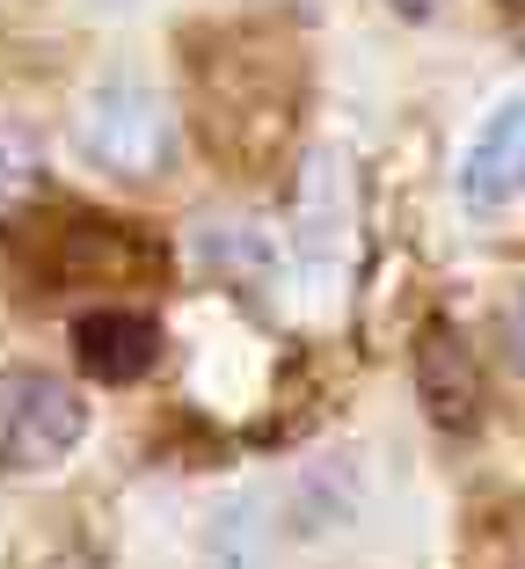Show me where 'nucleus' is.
Masks as SVG:
<instances>
[{
    "label": "nucleus",
    "mask_w": 525,
    "mask_h": 569,
    "mask_svg": "<svg viewBox=\"0 0 525 569\" xmlns=\"http://www.w3.org/2000/svg\"><path fill=\"white\" fill-rule=\"evenodd\" d=\"M73 139L81 153L118 176V183H153L175 153V110L169 96L139 73H102L95 88L81 96V118H73Z\"/></svg>",
    "instance_id": "1"
},
{
    "label": "nucleus",
    "mask_w": 525,
    "mask_h": 569,
    "mask_svg": "<svg viewBox=\"0 0 525 569\" xmlns=\"http://www.w3.org/2000/svg\"><path fill=\"white\" fill-rule=\"evenodd\" d=\"M73 358L95 380H139L161 358V329L147 315H132V307H95V315L73 321Z\"/></svg>",
    "instance_id": "4"
},
{
    "label": "nucleus",
    "mask_w": 525,
    "mask_h": 569,
    "mask_svg": "<svg viewBox=\"0 0 525 569\" xmlns=\"http://www.w3.org/2000/svg\"><path fill=\"white\" fill-rule=\"evenodd\" d=\"M394 8H402V16H438L445 0H394Z\"/></svg>",
    "instance_id": "9"
},
{
    "label": "nucleus",
    "mask_w": 525,
    "mask_h": 569,
    "mask_svg": "<svg viewBox=\"0 0 525 569\" xmlns=\"http://www.w3.org/2000/svg\"><path fill=\"white\" fill-rule=\"evenodd\" d=\"M504 336H511V358H518V372H525V300H511V315H504Z\"/></svg>",
    "instance_id": "8"
},
{
    "label": "nucleus",
    "mask_w": 525,
    "mask_h": 569,
    "mask_svg": "<svg viewBox=\"0 0 525 569\" xmlns=\"http://www.w3.org/2000/svg\"><path fill=\"white\" fill-rule=\"evenodd\" d=\"M204 569H271V526H263V503L241 497L226 503L212 533H204Z\"/></svg>",
    "instance_id": "6"
},
{
    "label": "nucleus",
    "mask_w": 525,
    "mask_h": 569,
    "mask_svg": "<svg viewBox=\"0 0 525 569\" xmlns=\"http://www.w3.org/2000/svg\"><path fill=\"white\" fill-rule=\"evenodd\" d=\"M88 438V402L51 372H0V468L51 475Z\"/></svg>",
    "instance_id": "2"
},
{
    "label": "nucleus",
    "mask_w": 525,
    "mask_h": 569,
    "mask_svg": "<svg viewBox=\"0 0 525 569\" xmlns=\"http://www.w3.org/2000/svg\"><path fill=\"white\" fill-rule=\"evenodd\" d=\"M37 176H44V153H37V139L22 132V124H0V219H8V212H16V204L37 190Z\"/></svg>",
    "instance_id": "7"
},
{
    "label": "nucleus",
    "mask_w": 525,
    "mask_h": 569,
    "mask_svg": "<svg viewBox=\"0 0 525 569\" xmlns=\"http://www.w3.org/2000/svg\"><path fill=\"white\" fill-rule=\"evenodd\" d=\"M518 190H525V96H511L489 110V124L475 132V147L460 161V198L475 212H496Z\"/></svg>",
    "instance_id": "3"
},
{
    "label": "nucleus",
    "mask_w": 525,
    "mask_h": 569,
    "mask_svg": "<svg viewBox=\"0 0 525 569\" xmlns=\"http://www.w3.org/2000/svg\"><path fill=\"white\" fill-rule=\"evenodd\" d=\"M416 387H424V402L438 423H467L475 417V358L460 343L453 329H431L424 351H416Z\"/></svg>",
    "instance_id": "5"
}]
</instances>
